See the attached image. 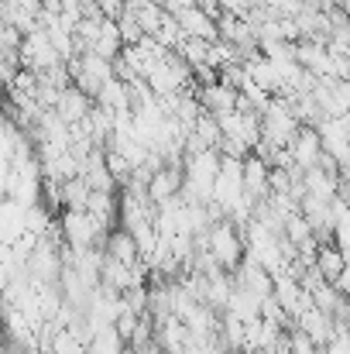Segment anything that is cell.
Returning a JSON list of instances; mask_svg holds the SVG:
<instances>
[{"label": "cell", "mask_w": 350, "mask_h": 354, "mask_svg": "<svg viewBox=\"0 0 350 354\" xmlns=\"http://www.w3.org/2000/svg\"><path fill=\"white\" fill-rule=\"evenodd\" d=\"M289 151H292V158H295V165H299V169H306V172H309V169H316L320 155L327 151V148H323V134H320V127L302 124V127H299V134L292 138Z\"/></svg>", "instance_id": "obj_1"}, {"label": "cell", "mask_w": 350, "mask_h": 354, "mask_svg": "<svg viewBox=\"0 0 350 354\" xmlns=\"http://www.w3.org/2000/svg\"><path fill=\"white\" fill-rule=\"evenodd\" d=\"M244 193L254 203H264L271 196V165L264 158H257L254 151L244 158Z\"/></svg>", "instance_id": "obj_2"}, {"label": "cell", "mask_w": 350, "mask_h": 354, "mask_svg": "<svg viewBox=\"0 0 350 354\" xmlns=\"http://www.w3.org/2000/svg\"><path fill=\"white\" fill-rule=\"evenodd\" d=\"M175 17H179V24H182L186 38L220 41V21H217V17H210V14H206L200 3H196V7H186V10H179Z\"/></svg>", "instance_id": "obj_3"}, {"label": "cell", "mask_w": 350, "mask_h": 354, "mask_svg": "<svg viewBox=\"0 0 350 354\" xmlns=\"http://www.w3.org/2000/svg\"><path fill=\"white\" fill-rule=\"evenodd\" d=\"M200 104H203V111L224 118V114L237 111V104H240V90L231 86V83H224V80L213 83V86H200Z\"/></svg>", "instance_id": "obj_4"}, {"label": "cell", "mask_w": 350, "mask_h": 354, "mask_svg": "<svg viewBox=\"0 0 350 354\" xmlns=\"http://www.w3.org/2000/svg\"><path fill=\"white\" fill-rule=\"evenodd\" d=\"M93 107H97V100H93L90 93H83V90L72 83L69 90H62V100H59V107H55V111H59V118L72 127V124H83V120L90 118V111H93Z\"/></svg>", "instance_id": "obj_5"}, {"label": "cell", "mask_w": 350, "mask_h": 354, "mask_svg": "<svg viewBox=\"0 0 350 354\" xmlns=\"http://www.w3.org/2000/svg\"><path fill=\"white\" fill-rule=\"evenodd\" d=\"M104 251H107L110 258H117V261H124V265H137V261H144L137 237L130 234L127 227H117V231H110L107 244H104Z\"/></svg>", "instance_id": "obj_6"}, {"label": "cell", "mask_w": 350, "mask_h": 354, "mask_svg": "<svg viewBox=\"0 0 350 354\" xmlns=\"http://www.w3.org/2000/svg\"><path fill=\"white\" fill-rule=\"evenodd\" d=\"M316 272H320L327 282L337 286V279L347 272V254H344V248H340V244H320V251H316Z\"/></svg>", "instance_id": "obj_7"}, {"label": "cell", "mask_w": 350, "mask_h": 354, "mask_svg": "<svg viewBox=\"0 0 350 354\" xmlns=\"http://www.w3.org/2000/svg\"><path fill=\"white\" fill-rule=\"evenodd\" d=\"M90 196H93V189H90V183H86L83 176L62 183V207H66V210H79V214H86ZM66 210H62V214H66Z\"/></svg>", "instance_id": "obj_8"}, {"label": "cell", "mask_w": 350, "mask_h": 354, "mask_svg": "<svg viewBox=\"0 0 350 354\" xmlns=\"http://www.w3.org/2000/svg\"><path fill=\"white\" fill-rule=\"evenodd\" d=\"M210 45L213 41H203V38H186L175 52L182 55V62H189L193 66V73L200 69V66H206V59H210Z\"/></svg>", "instance_id": "obj_9"}, {"label": "cell", "mask_w": 350, "mask_h": 354, "mask_svg": "<svg viewBox=\"0 0 350 354\" xmlns=\"http://www.w3.org/2000/svg\"><path fill=\"white\" fill-rule=\"evenodd\" d=\"M165 17H168V10H165V3H148V7H141L137 10V21H141V28H144V35H158L162 31V24H165Z\"/></svg>", "instance_id": "obj_10"}]
</instances>
